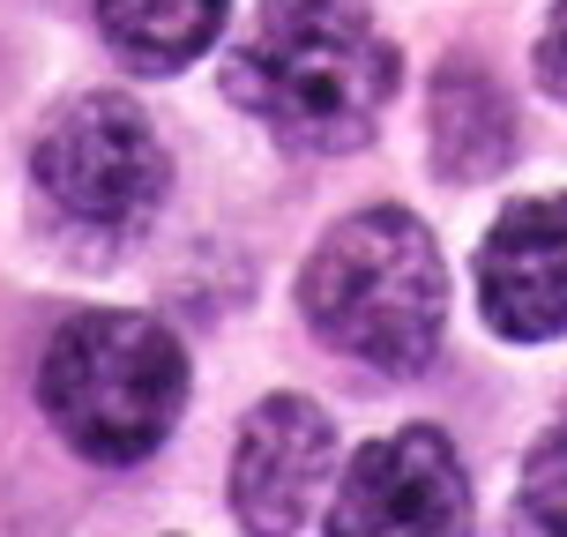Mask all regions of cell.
<instances>
[{
	"label": "cell",
	"instance_id": "obj_1",
	"mask_svg": "<svg viewBox=\"0 0 567 537\" xmlns=\"http://www.w3.org/2000/svg\"><path fill=\"white\" fill-rule=\"evenodd\" d=\"M225 90L299 157H337L381 127L396 97V45L359 0H261L225 60Z\"/></svg>",
	"mask_w": 567,
	"mask_h": 537
},
{
	"label": "cell",
	"instance_id": "obj_2",
	"mask_svg": "<svg viewBox=\"0 0 567 537\" xmlns=\"http://www.w3.org/2000/svg\"><path fill=\"white\" fill-rule=\"evenodd\" d=\"M299 313L313 337L381 373H419L441 351L449 277L441 247L411 209H359L313 247L299 277Z\"/></svg>",
	"mask_w": 567,
	"mask_h": 537
},
{
	"label": "cell",
	"instance_id": "obj_3",
	"mask_svg": "<svg viewBox=\"0 0 567 537\" xmlns=\"http://www.w3.org/2000/svg\"><path fill=\"white\" fill-rule=\"evenodd\" d=\"M38 403L90 463H142L179 425L187 351L150 313H75L38 366Z\"/></svg>",
	"mask_w": 567,
	"mask_h": 537
},
{
	"label": "cell",
	"instance_id": "obj_4",
	"mask_svg": "<svg viewBox=\"0 0 567 537\" xmlns=\"http://www.w3.org/2000/svg\"><path fill=\"white\" fill-rule=\"evenodd\" d=\"M30 172L75 225H97V231H135L165 202V179H172L165 142L142 120V105L105 97V90H90L60 120H45Z\"/></svg>",
	"mask_w": 567,
	"mask_h": 537
},
{
	"label": "cell",
	"instance_id": "obj_5",
	"mask_svg": "<svg viewBox=\"0 0 567 537\" xmlns=\"http://www.w3.org/2000/svg\"><path fill=\"white\" fill-rule=\"evenodd\" d=\"M471 485L441 425H403L351 455L329 508V537H463Z\"/></svg>",
	"mask_w": 567,
	"mask_h": 537
},
{
	"label": "cell",
	"instance_id": "obj_6",
	"mask_svg": "<svg viewBox=\"0 0 567 537\" xmlns=\"http://www.w3.org/2000/svg\"><path fill=\"white\" fill-rule=\"evenodd\" d=\"M337 463V433L307 396H269L255 419L239 425V455H231V508L255 537H291L307 523L313 493Z\"/></svg>",
	"mask_w": 567,
	"mask_h": 537
},
{
	"label": "cell",
	"instance_id": "obj_7",
	"mask_svg": "<svg viewBox=\"0 0 567 537\" xmlns=\"http://www.w3.org/2000/svg\"><path fill=\"white\" fill-rule=\"evenodd\" d=\"M478 307L493 321V337L508 343H545L567 329V195L515 202L485 231Z\"/></svg>",
	"mask_w": 567,
	"mask_h": 537
},
{
	"label": "cell",
	"instance_id": "obj_8",
	"mask_svg": "<svg viewBox=\"0 0 567 537\" xmlns=\"http://www.w3.org/2000/svg\"><path fill=\"white\" fill-rule=\"evenodd\" d=\"M231 0H97V30L135 75H172L209 53Z\"/></svg>",
	"mask_w": 567,
	"mask_h": 537
},
{
	"label": "cell",
	"instance_id": "obj_9",
	"mask_svg": "<svg viewBox=\"0 0 567 537\" xmlns=\"http://www.w3.org/2000/svg\"><path fill=\"white\" fill-rule=\"evenodd\" d=\"M523 515L538 523V537H567V411L523 463Z\"/></svg>",
	"mask_w": 567,
	"mask_h": 537
},
{
	"label": "cell",
	"instance_id": "obj_10",
	"mask_svg": "<svg viewBox=\"0 0 567 537\" xmlns=\"http://www.w3.org/2000/svg\"><path fill=\"white\" fill-rule=\"evenodd\" d=\"M538 83L567 105V0H553V16H545V38H538Z\"/></svg>",
	"mask_w": 567,
	"mask_h": 537
}]
</instances>
